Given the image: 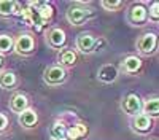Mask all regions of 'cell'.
<instances>
[{
  "label": "cell",
  "mask_w": 159,
  "mask_h": 140,
  "mask_svg": "<svg viewBox=\"0 0 159 140\" xmlns=\"http://www.w3.org/2000/svg\"><path fill=\"white\" fill-rule=\"evenodd\" d=\"M89 16H92V13L89 10H84V8H70L67 11V19L69 22L75 24V25H80L83 21H86Z\"/></svg>",
  "instance_id": "cell-1"
},
{
  "label": "cell",
  "mask_w": 159,
  "mask_h": 140,
  "mask_svg": "<svg viewBox=\"0 0 159 140\" xmlns=\"http://www.w3.org/2000/svg\"><path fill=\"white\" fill-rule=\"evenodd\" d=\"M65 78V72L64 69L61 67H49L46 72H45V80L51 84H57V83H62Z\"/></svg>",
  "instance_id": "cell-2"
},
{
  "label": "cell",
  "mask_w": 159,
  "mask_h": 140,
  "mask_svg": "<svg viewBox=\"0 0 159 140\" xmlns=\"http://www.w3.org/2000/svg\"><path fill=\"white\" fill-rule=\"evenodd\" d=\"M154 48H156V35L154 34H147L140 38L139 49L142 53H151Z\"/></svg>",
  "instance_id": "cell-3"
},
{
  "label": "cell",
  "mask_w": 159,
  "mask_h": 140,
  "mask_svg": "<svg viewBox=\"0 0 159 140\" xmlns=\"http://www.w3.org/2000/svg\"><path fill=\"white\" fill-rule=\"evenodd\" d=\"M123 107H124V110H126L129 115H135V113H139L140 108H142V102H140V99H139L137 96L130 94V96L124 100Z\"/></svg>",
  "instance_id": "cell-4"
},
{
  "label": "cell",
  "mask_w": 159,
  "mask_h": 140,
  "mask_svg": "<svg viewBox=\"0 0 159 140\" xmlns=\"http://www.w3.org/2000/svg\"><path fill=\"white\" fill-rule=\"evenodd\" d=\"M94 43H96V40L91 35L83 34V35L78 37V48L81 49L83 53H91V51L94 49Z\"/></svg>",
  "instance_id": "cell-5"
},
{
  "label": "cell",
  "mask_w": 159,
  "mask_h": 140,
  "mask_svg": "<svg viewBox=\"0 0 159 140\" xmlns=\"http://www.w3.org/2000/svg\"><path fill=\"white\" fill-rule=\"evenodd\" d=\"M16 48L19 53H29V51H32L34 48V40H32V37L29 35H21L18 38V42H16Z\"/></svg>",
  "instance_id": "cell-6"
},
{
  "label": "cell",
  "mask_w": 159,
  "mask_h": 140,
  "mask_svg": "<svg viewBox=\"0 0 159 140\" xmlns=\"http://www.w3.org/2000/svg\"><path fill=\"white\" fill-rule=\"evenodd\" d=\"M116 76H118V72H116V69H115L113 65H103V67L99 70V78H100L102 81L110 83V81L116 80Z\"/></svg>",
  "instance_id": "cell-7"
},
{
  "label": "cell",
  "mask_w": 159,
  "mask_h": 140,
  "mask_svg": "<svg viewBox=\"0 0 159 140\" xmlns=\"http://www.w3.org/2000/svg\"><path fill=\"white\" fill-rule=\"evenodd\" d=\"M18 3L11 2V0H0V16H10L13 13H16Z\"/></svg>",
  "instance_id": "cell-8"
},
{
  "label": "cell",
  "mask_w": 159,
  "mask_h": 140,
  "mask_svg": "<svg viewBox=\"0 0 159 140\" xmlns=\"http://www.w3.org/2000/svg\"><path fill=\"white\" fill-rule=\"evenodd\" d=\"M86 132H88V127H86L84 124H76V126H73V127H72V129L65 131V134L69 135V138H70V140H78L80 137L86 135Z\"/></svg>",
  "instance_id": "cell-9"
},
{
  "label": "cell",
  "mask_w": 159,
  "mask_h": 140,
  "mask_svg": "<svg viewBox=\"0 0 159 140\" xmlns=\"http://www.w3.org/2000/svg\"><path fill=\"white\" fill-rule=\"evenodd\" d=\"M49 43L52 46H62L65 43V34L61 29H54L49 32Z\"/></svg>",
  "instance_id": "cell-10"
},
{
  "label": "cell",
  "mask_w": 159,
  "mask_h": 140,
  "mask_svg": "<svg viewBox=\"0 0 159 140\" xmlns=\"http://www.w3.org/2000/svg\"><path fill=\"white\" fill-rule=\"evenodd\" d=\"M25 107H27V99H25L22 94H18V96L13 97V100H11V108L15 110V111L22 113V111L25 110Z\"/></svg>",
  "instance_id": "cell-11"
},
{
  "label": "cell",
  "mask_w": 159,
  "mask_h": 140,
  "mask_svg": "<svg viewBox=\"0 0 159 140\" xmlns=\"http://www.w3.org/2000/svg\"><path fill=\"white\" fill-rule=\"evenodd\" d=\"M134 126H135V129H139V131L150 129V126H151L150 116H147V115H137L135 120H134Z\"/></svg>",
  "instance_id": "cell-12"
},
{
  "label": "cell",
  "mask_w": 159,
  "mask_h": 140,
  "mask_svg": "<svg viewBox=\"0 0 159 140\" xmlns=\"http://www.w3.org/2000/svg\"><path fill=\"white\" fill-rule=\"evenodd\" d=\"M19 123H21L22 126H32V124H35V123H37V115H35V111H32V110H24V111L21 113V116H19Z\"/></svg>",
  "instance_id": "cell-13"
},
{
  "label": "cell",
  "mask_w": 159,
  "mask_h": 140,
  "mask_svg": "<svg viewBox=\"0 0 159 140\" xmlns=\"http://www.w3.org/2000/svg\"><path fill=\"white\" fill-rule=\"evenodd\" d=\"M130 18L134 22H143L145 18H147V10H145L142 5H135L130 11Z\"/></svg>",
  "instance_id": "cell-14"
},
{
  "label": "cell",
  "mask_w": 159,
  "mask_h": 140,
  "mask_svg": "<svg viewBox=\"0 0 159 140\" xmlns=\"http://www.w3.org/2000/svg\"><path fill=\"white\" fill-rule=\"evenodd\" d=\"M140 65H142V61L139 57H134V56H130L124 61V69L127 72H137L140 69Z\"/></svg>",
  "instance_id": "cell-15"
},
{
  "label": "cell",
  "mask_w": 159,
  "mask_h": 140,
  "mask_svg": "<svg viewBox=\"0 0 159 140\" xmlns=\"http://www.w3.org/2000/svg\"><path fill=\"white\" fill-rule=\"evenodd\" d=\"M15 83H16V76L13 75V73L5 72L3 75H0V86H3V88H11Z\"/></svg>",
  "instance_id": "cell-16"
},
{
  "label": "cell",
  "mask_w": 159,
  "mask_h": 140,
  "mask_svg": "<svg viewBox=\"0 0 159 140\" xmlns=\"http://www.w3.org/2000/svg\"><path fill=\"white\" fill-rule=\"evenodd\" d=\"M145 113H147V116L148 115H157L159 113V104H157V99H151L148 100L147 104H145Z\"/></svg>",
  "instance_id": "cell-17"
},
{
  "label": "cell",
  "mask_w": 159,
  "mask_h": 140,
  "mask_svg": "<svg viewBox=\"0 0 159 140\" xmlns=\"http://www.w3.org/2000/svg\"><path fill=\"white\" fill-rule=\"evenodd\" d=\"M13 46V40L8 35H0V53H7Z\"/></svg>",
  "instance_id": "cell-18"
},
{
  "label": "cell",
  "mask_w": 159,
  "mask_h": 140,
  "mask_svg": "<svg viewBox=\"0 0 159 140\" xmlns=\"http://www.w3.org/2000/svg\"><path fill=\"white\" fill-rule=\"evenodd\" d=\"M38 15H40V18H42L43 21H46V19H49L51 16H52V8L49 7V5H46V3H42L38 7Z\"/></svg>",
  "instance_id": "cell-19"
},
{
  "label": "cell",
  "mask_w": 159,
  "mask_h": 140,
  "mask_svg": "<svg viewBox=\"0 0 159 140\" xmlns=\"http://www.w3.org/2000/svg\"><path fill=\"white\" fill-rule=\"evenodd\" d=\"M64 134H65V127H64V124L56 123L54 126H52V129H51V135L54 137V138H62V137H64Z\"/></svg>",
  "instance_id": "cell-20"
},
{
  "label": "cell",
  "mask_w": 159,
  "mask_h": 140,
  "mask_svg": "<svg viewBox=\"0 0 159 140\" xmlns=\"http://www.w3.org/2000/svg\"><path fill=\"white\" fill-rule=\"evenodd\" d=\"M75 61H76V56H75L73 51H65L62 54V62L65 65H72V64H75Z\"/></svg>",
  "instance_id": "cell-21"
},
{
  "label": "cell",
  "mask_w": 159,
  "mask_h": 140,
  "mask_svg": "<svg viewBox=\"0 0 159 140\" xmlns=\"http://www.w3.org/2000/svg\"><path fill=\"white\" fill-rule=\"evenodd\" d=\"M102 5H103L105 8H108V10H113V8L121 7L123 3H121V2H102Z\"/></svg>",
  "instance_id": "cell-22"
},
{
  "label": "cell",
  "mask_w": 159,
  "mask_h": 140,
  "mask_svg": "<svg viewBox=\"0 0 159 140\" xmlns=\"http://www.w3.org/2000/svg\"><path fill=\"white\" fill-rule=\"evenodd\" d=\"M159 16V3H153V8H151V18L153 19H157Z\"/></svg>",
  "instance_id": "cell-23"
},
{
  "label": "cell",
  "mask_w": 159,
  "mask_h": 140,
  "mask_svg": "<svg viewBox=\"0 0 159 140\" xmlns=\"http://www.w3.org/2000/svg\"><path fill=\"white\" fill-rule=\"evenodd\" d=\"M7 123H8V120L3 116V115H0V131H3L7 127Z\"/></svg>",
  "instance_id": "cell-24"
},
{
  "label": "cell",
  "mask_w": 159,
  "mask_h": 140,
  "mask_svg": "<svg viewBox=\"0 0 159 140\" xmlns=\"http://www.w3.org/2000/svg\"><path fill=\"white\" fill-rule=\"evenodd\" d=\"M2 64H3V59H2V56H0V67H2Z\"/></svg>",
  "instance_id": "cell-25"
},
{
  "label": "cell",
  "mask_w": 159,
  "mask_h": 140,
  "mask_svg": "<svg viewBox=\"0 0 159 140\" xmlns=\"http://www.w3.org/2000/svg\"><path fill=\"white\" fill-rule=\"evenodd\" d=\"M52 140H64V138H52Z\"/></svg>",
  "instance_id": "cell-26"
}]
</instances>
